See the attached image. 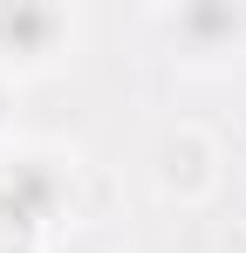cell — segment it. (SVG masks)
<instances>
[{"label":"cell","instance_id":"7a4b0ae2","mask_svg":"<svg viewBox=\"0 0 246 253\" xmlns=\"http://www.w3.org/2000/svg\"><path fill=\"white\" fill-rule=\"evenodd\" d=\"M76 35V21L62 7H0V76L14 62H48Z\"/></svg>","mask_w":246,"mask_h":253},{"label":"cell","instance_id":"6da1fadb","mask_svg":"<svg viewBox=\"0 0 246 253\" xmlns=\"http://www.w3.org/2000/svg\"><path fill=\"white\" fill-rule=\"evenodd\" d=\"M151 28H164L178 55H240L246 7H178V14H151Z\"/></svg>","mask_w":246,"mask_h":253},{"label":"cell","instance_id":"3957f363","mask_svg":"<svg viewBox=\"0 0 246 253\" xmlns=\"http://www.w3.org/2000/svg\"><path fill=\"white\" fill-rule=\"evenodd\" d=\"M0 110H7V76H0Z\"/></svg>","mask_w":246,"mask_h":253}]
</instances>
